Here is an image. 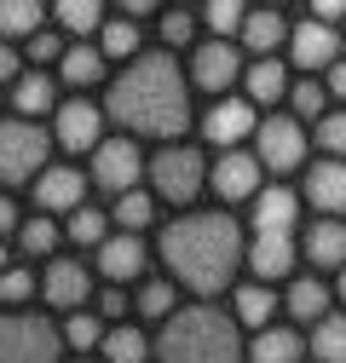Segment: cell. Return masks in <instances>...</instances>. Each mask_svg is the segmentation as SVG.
I'll return each mask as SVG.
<instances>
[{
  "label": "cell",
  "instance_id": "cell-1",
  "mask_svg": "<svg viewBox=\"0 0 346 363\" xmlns=\"http://www.w3.org/2000/svg\"><path fill=\"white\" fill-rule=\"evenodd\" d=\"M110 116L139 133V139H179L191 121V93L185 75L167 52H145L133 58L116 81H110Z\"/></svg>",
  "mask_w": 346,
  "mask_h": 363
},
{
  "label": "cell",
  "instance_id": "cell-2",
  "mask_svg": "<svg viewBox=\"0 0 346 363\" xmlns=\"http://www.w3.org/2000/svg\"><path fill=\"white\" fill-rule=\"evenodd\" d=\"M162 265L173 283L191 294H220L231 289V271L242 265V231L231 213H185L162 231Z\"/></svg>",
  "mask_w": 346,
  "mask_h": 363
},
{
  "label": "cell",
  "instance_id": "cell-3",
  "mask_svg": "<svg viewBox=\"0 0 346 363\" xmlns=\"http://www.w3.org/2000/svg\"><path fill=\"white\" fill-rule=\"evenodd\" d=\"M156 357L162 363H242V340H237V323L225 311L185 306V311H173L162 323Z\"/></svg>",
  "mask_w": 346,
  "mask_h": 363
},
{
  "label": "cell",
  "instance_id": "cell-4",
  "mask_svg": "<svg viewBox=\"0 0 346 363\" xmlns=\"http://www.w3.org/2000/svg\"><path fill=\"white\" fill-rule=\"evenodd\" d=\"M208 162H202V150H191V145H162L156 156H150V185H156V196L162 202H196L202 196V185H208Z\"/></svg>",
  "mask_w": 346,
  "mask_h": 363
},
{
  "label": "cell",
  "instance_id": "cell-5",
  "mask_svg": "<svg viewBox=\"0 0 346 363\" xmlns=\"http://www.w3.org/2000/svg\"><path fill=\"white\" fill-rule=\"evenodd\" d=\"M47 127H35V121H6L0 127V179L6 185H35L40 173H47Z\"/></svg>",
  "mask_w": 346,
  "mask_h": 363
},
{
  "label": "cell",
  "instance_id": "cell-6",
  "mask_svg": "<svg viewBox=\"0 0 346 363\" xmlns=\"http://www.w3.org/2000/svg\"><path fill=\"white\" fill-rule=\"evenodd\" d=\"M64 357V335L47 323V317L12 311L0 323V363H58Z\"/></svg>",
  "mask_w": 346,
  "mask_h": 363
},
{
  "label": "cell",
  "instance_id": "cell-7",
  "mask_svg": "<svg viewBox=\"0 0 346 363\" xmlns=\"http://www.w3.org/2000/svg\"><path fill=\"white\" fill-rule=\"evenodd\" d=\"M139 173H150V167L139 162V145H133V139H104V145L93 150V185L110 191L116 202L139 191Z\"/></svg>",
  "mask_w": 346,
  "mask_h": 363
},
{
  "label": "cell",
  "instance_id": "cell-8",
  "mask_svg": "<svg viewBox=\"0 0 346 363\" xmlns=\"http://www.w3.org/2000/svg\"><path fill=\"white\" fill-rule=\"evenodd\" d=\"M254 156L260 167H272V173H289L306 162V127H300L294 116H266L254 133Z\"/></svg>",
  "mask_w": 346,
  "mask_h": 363
},
{
  "label": "cell",
  "instance_id": "cell-9",
  "mask_svg": "<svg viewBox=\"0 0 346 363\" xmlns=\"http://www.w3.org/2000/svg\"><path fill=\"white\" fill-rule=\"evenodd\" d=\"M237 75H242L237 40H202V47L191 52V81L202 86V93H231Z\"/></svg>",
  "mask_w": 346,
  "mask_h": 363
},
{
  "label": "cell",
  "instance_id": "cell-10",
  "mask_svg": "<svg viewBox=\"0 0 346 363\" xmlns=\"http://www.w3.org/2000/svg\"><path fill=\"white\" fill-rule=\"evenodd\" d=\"M260 156H248V150H220V162H213V173H208V185L220 191L225 202H254L260 196Z\"/></svg>",
  "mask_w": 346,
  "mask_h": 363
},
{
  "label": "cell",
  "instance_id": "cell-11",
  "mask_svg": "<svg viewBox=\"0 0 346 363\" xmlns=\"http://www.w3.org/2000/svg\"><path fill=\"white\" fill-rule=\"evenodd\" d=\"M340 47H346V35H340V29L306 18V23L294 29V40H289V58H294L300 69H335V64H340Z\"/></svg>",
  "mask_w": 346,
  "mask_h": 363
},
{
  "label": "cell",
  "instance_id": "cell-12",
  "mask_svg": "<svg viewBox=\"0 0 346 363\" xmlns=\"http://www.w3.org/2000/svg\"><path fill=\"white\" fill-rule=\"evenodd\" d=\"M104 116L93 110V99H64L58 104V127H52V139L64 145V150H99L104 139Z\"/></svg>",
  "mask_w": 346,
  "mask_h": 363
},
{
  "label": "cell",
  "instance_id": "cell-13",
  "mask_svg": "<svg viewBox=\"0 0 346 363\" xmlns=\"http://www.w3.org/2000/svg\"><path fill=\"white\" fill-rule=\"evenodd\" d=\"M202 133H208V139L220 145V150H237L242 139H254V133H260V116H254V104H248V99H220V104L208 110Z\"/></svg>",
  "mask_w": 346,
  "mask_h": 363
},
{
  "label": "cell",
  "instance_id": "cell-14",
  "mask_svg": "<svg viewBox=\"0 0 346 363\" xmlns=\"http://www.w3.org/2000/svg\"><path fill=\"white\" fill-rule=\"evenodd\" d=\"M294 259H300L294 231H254V242H248V265H254V277H260V283L289 277V271H294Z\"/></svg>",
  "mask_w": 346,
  "mask_h": 363
},
{
  "label": "cell",
  "instance_id": "cell-15",
  "mask_svg": "<svg viewBox=\"0 0 346 363\" xmlns=\"http://www.w3.org/2000/svg\"><path fill=\"white\" fill-rule=\"evenodd\" d=\"M81 196H86V179L75 167H47L35 179V208L40 213H81Z\"/></svg>",
  "mask_w": 346,
  "mask_h": 363
},
{
  "label": "cell",
  "instance_id": "cell-16",
  "mask_svg": "<svg viewBox=\"0 0 346 363\" xmlns=\"http://www.w3.org/2000/svg\"><path fill=\"white\" fill-rule=\"evenodd\" d=\"M99 277H104L110 289H121V283H133V277H145V242H139L133 231H121V237H110V242L99 248Z\"/></svg>",
  "mask_w": 346,
  "mask_h": 363
},
{
  "label": "cell",
  "instance_id": "cell-17",
  "mask_svg": "<svg viewBox=\"0 0 346 363\" xmlns=\"http://www.w3.org/2000/svg\"><path fill=\"white\" fill-rule=\"evenodd\" d=\"M40 294H47V306H64V311H75L86 294H93V277H86V265H75V259H47Z\"/></svg>",
  "mask_w": 346,
  "mask_h": 363
},
{
  "label": "cell",
  "instance_id": "cell-18",
  "mask_svg": "<svg viewBox=\"0 0 346 363\" xmlns=\"http://www.w3.org/2000/svg\"><path fill=\"white\" fill-rule=\"evenodd\" d=\"M306 202L323 213V219H335V213H346V162H318V167H306Z\"/></svg>",
  "mask_w": 346,
  "mask_h": 363
},
{
  "label": "cell",
  "instance_id": "cell-19",
  "mask_svg": "<svg viewBox=\"0 0 346 363\" xmlns=\"http://www.w3.org/2000/svg\"><path fill=\"white\" fill-rule=\"evenodd\" d=\"M283 40H294V29H289V18L283 12H248V29H242V40H237V47H248L254 58H277V47H283Z\"/></svg>",
  "mask_w": 346,
  "mask_h": 363
},
{
  "label": "cell",
  "instance_id": "cell-20",
  "mask_svg": "<svg viewBox=\"0 0 346 363\" xmlns=\"http://www.w3.org/2000/svg\"><path fill=\"white\" fill-rule=\"evenodd\" d=\"M300 248H306V259L318 271H346V225L340 219H318Z\"/></svg>",
  "mask_w": 346,
  "mask_h": 363
},
{
  "label": "cell",
  "instance_id": "cell-21",
  "mask_svg": "<svg viewBox=\"0 0 346 363\" xmlns=\"http://www.w3.org/2000/svg\"><path fill=\"white\" fill-rule=\"evenodd\" d=\"M294 213H300V196L289 185H272L254 196V231H294Z\"/></svg>",
  "mask_w": 346,
  "mask_h": 363
},
{
  "label": "cell",
  "instance_id": "cell-22",
  "mask_svg": "<svg viewBox=\"0 0 346 363\" xmlns=\"http://www.w3.org/2000/svg\"><path fill=\"white\" fill-rule=\"evenodd\" d=\"M283 306H289L294 323H323V317H329V289H323V277H294L289 294H283Z\"/></svg>",
  "mask_w": 346,
  "mask_h": 363
},
{
  "label": "cell",
  "instance_id": "cell-23",
  "mask_svg": "<svg viewBox=\"0 0 346 363\" xmlns=\"http://www.w3.org/2000/svg\"><path fill=\"white\" fill-rule=\"evenodd\" d=\"M242 81H248V104H277V99L294 93V86H289V69H283L277 58H260Z\"/></svg>",
  "mask_w": 346,
  "mask_h": 363
},
{
  "label": "cell",
  "instance_id": "cell-24",
  "mask_svg": "<svg viewBox=\"0 0 346 363\" xmlns=\"http://www.w3.org/2000/svg\"><path fill=\"white\" fill-rule=\"evenodd\" d=\"M300 357H306V340L294 329H266L248 346V363H300Z\"/></svg>",
  "mask_w": 346,
  "mask_h": 363
},
{
  "label": "cell",
  "instance_id": "cell-25",
  "mask_svg": "<svg viewBox=\"0 0 346 363\" xmlns=\"http://www.w3.org/2000/svg\"><path fill=\"white\" fill-rule=\"evenodd\" d=\"M231 311H237V323H248V329L266 335V329H272V311H277V294H272L266 283H248V289L231 294Z\"/></svg>",
  "mask_w": 346,
  "mask_h": 363
},
{
  "label": "cell",
  "instance_id": "cell-26",
  "mask_svg": "<svg viewBox=\"0 0 346 363\" xmlns=\"http://www.w3.org/2000/svg\"><path fill=\"white\" fill-rule=\"evenodd\" d=\"M12 104H18V116H47V110L58 104V86H52V75H47V69H29V75L12 86Z\"/></svg>",
  "mask_w": 346,
  "mask_h": 363
},
{
  "label": "cell",
  "instance_id": "cell-27",
  "mask_svg": "<svg viewBox=\"0 0 346 363\" xmlns=\"http://www.w3.org/2000/svg\"><path fill=\"white\" fill-rule=\"evenodd\" d=\"M40 29H47V12H40L35 0H6V6H0V35H6V47L12 40H35Z\"/></svg>",
  "mask_w": 346,
  "mask_h": 363
},
{
  "label": "cell",
  "instance_id": "cell-28",
  "mask_svg": "<svg viewBox=\"0 0 346 363\" xmlns=\"http://www.w3.org/2000/svg\"><path fill=\"white\" fill-rule=\"evenodd\" d=\"M58 69H64V81H69V86H93V81L104 75V52L93 47V40H69V52H64V64H58Z\"/></svg>",
  "mask_w": 346,
  "mask_h": 363
},
{
  "label": "cell",
  "instance_id": "cell-29",
  "mask_svg": "<svg viewBox=\"0 0 346 363\" xmlns=\"http://www.w3.org/2000/svg\"><path fill=\"white\" fill-rule=\"evenodd\" d=\"M145 357H150V340L133 323H116L104 335V363H145Z\"/></svg>",
  "mask_w": 346,
  "mask_h": 363
},
{
  "label": "cell",
  "instance_id": "cell-30",
  "mask_svg": "<svg viewBox=\"0 0 346 363\" xmlns=\"http://www.w3.org/2000/svg\"><path fill=\"white\" fill-rule=\"evenodd\" d=\"M312 357L318 363H346V317L340 311H329L323 323L312 329Z\"/></svg>",
  "mask_w": 346,
  "mask_h": 363
},
{
  "label": "cell",
  "instance_id": "cell-31",
  "mask_svg": "<svg viewBox=\"0 0 346 363\" xmlns=\"http://www.w3.org/2000/svg\"><path fill=\"white\" fill-rule=\"evenodd\" d=\"M58 29L64 35H104V6H99V0H64V6H58Z\"/></svg>",
  "mask_w": 346,
  "mask_h": 363
},
{
  "label": "cell",
  "instance_id": "cell-32",
  "mask_svg": "<svg viewBox=\"0 0 346 363\" xmlns=\"http://www.w3.org/2000/svg\"><path fill=\"white\" fill-rule=\"evenodd\" d=\"M99 52L104 58H145L139 52V23H127V18H116V23H104V35H99Z\"/></svg>",
  "mask_w": 346,
  "mask_h": 363
},
{
  "label": "cell",
  "instance_id": "cell-33",
  "mask_svg": "<svg viewBox=\"0 0 346 363\" xmlns=\"http://www.w3.org/2000/svg\"><path fill=\"white\" fill-rule=\"evenodd\" d=\"M208 23H213V40H242L248 6H242V0H213V6H208Z\"/></svg>",
  "mask_w": 346,
  "mask_h": 363
},
{
  "label": "cell",
  "instance_id": "cell-34",
  "mask_svg": "<svg viewBox=\"0 0 346 363\" xmlns=\"http://www.w3.org/2000/svg\"><path fill=\"white\" fill-rule=\"evenodd\" d=\"M69 237H75L81 248H104V242H110V219H104L99 208H81V213H69Z\"/></svg>",
  "mask_w": 346,
  "mask_h": 363
},
{
  "label": "cell",
  "instance_id": "cell-35",
  "mask_svg": "<svg viewBox=\"0 0 346 363\" xmlns=\"http://www.w3.org/2000/svg\"><path fill=\"white\" fill-rule=\"evenodd\" d=\"M104 317H93V311H75L69 323H64V340L75 346V352H93V346H104Z\"/></svg>",
  "mask_w": 346,
  "mask_h": 363
},
{
  "label": "cell",
  "instance_id": "cell-36",
  "mask_svg": "<svg viewBox=\"0 0 346 363\" xmlns=\"http://www.w3.org/2000/svg\"><path fill=\"white\" fill-rule=\"evenodd\" d=\"M139 317H173V283L167 277H150V283H139Z\"/></svg>",
  "mask_w": 346,
  "mask_h": 363
},
{
  "label": "cell",
  "instance_id": "cell-37",
  "mask_svg": "<svg viewBox=\"0 0 346 363\" xmlns=\"http://www.w3.org/2000/svg\"><path fill=\"white\" fill-rule=\"evenodd\" d=\"M52 242H58V225H52V213H35L23 231H18V248L23 254H52Z\"/></svg>",
  "mask_w": 346,
  "mask_h": 363
},
{
  "label": "cell",
  "instance_id": "cell-38",
  "mask_svg": "<svg viewBox=\"0 0 346 363\" xmlns=\"http://www.w3.org/2000/svg\"><path fill=\"white\" fill-rule=\"evenodd\" d=\"M150 213H156V202H150L145 191H133V196H121V202H116V225H121V231H133V237L150 225Z\"/></svg>",
  "mask_w": 346,
  "mask_h": 363
},
{
  "label": "cell",
  "instance_id": "cell-39",
  "mask_svg": "<svg viewBox=\"0 0 346 363\" xmlns=\"http://www.w3.org/2000/svg\"><path fill=\"white\" fill-rule=\"evenodd\" d=\"M318 150H323L329 162L346 156V110H329V116L318 121Z\"/></svg>",
  "mask_w": 346,
  "mask_h": 363
},
{
  "label": "cell",
  "instance_id": "cell-40",
  "mask_svg": "<svg viewBox=\"0 0 346 363\" xmlns=\"http://www.w3.org/2000/svg\"><path fill=\"white\" fill-rule=\"evenodd\" d=\"M289 104H294V121H323L329 110H323V86L318 81H300L294 93H289Z\"/></svg>",
  "mask_w": 346,
  "mask_h": 363
},
{
  "label": "cell",
  "instance_id": "cell-41",
  "mask_svg": "<svg viewBox=\"0 0 346 363\" xmlns=\"http://www.w3.org/2000/svg\"><path fill=\"white\" fill-rule=\"evenodd\" d=\"M35 289H40V283L29 277V271H23V265H12V271H6V277H0V300H6V306H23V300H29Z\"/></svg>",
  "mask_w": 346,
  "mask_h": 363
},
{
  "label": "cell",
  "instance_id": "cell-42",
  "mask_svg": "<svg viewBox=\"0 0 346 363\" xmlns=\"http://www.w3.org/2000/svg\"><path fill=\"white\" fill-rule=\"evenodd\" d=\"M64 52H69V40H64V35H52V29H40V35H35V40H29V58H35V64H40V69H47V64H52V58H58V64H64Z\"/></svg>",
  "mask_w": 346,
  "mask_h": 363
},
{
  "label": "cell",
  "instance_id": "cell-43",
  "mask_svg": "<svg viewBox=\"0 0 346 363\" xmlns=\"http://www.w3.org/2000/svg\"><path fill=\"white\" fill-rule=\"evenodd\" d=\"M191 29H196V18H191V12H162V40H167V47H185Z\"/></svg>",
  "mask_w": 346,
  "mask_h": 363
},
{
  "label": "cell",
  "instance_id": "cell-44",
  "mask_svg": "<svg viewBox=\"0 0 346 363\" xmlns=\"http://www.w3.org/2000/svg\"><path fill=\"white\" fill-rule=\"evenodd\" d=\"M0 81H23V58H18V47H0Z\"/></svg>",
  "mask_w": 346,
  "mask_h": 363
},
{
  "label": "cell",
  "instance_id": "cell-45",
  "mask_svg": "<svg viewBox=\"0 0 346 363\" xmlns=\"http://www.w3.org/2000/svg\"><path fill=\"white\" fill-rule=\"evenodd\" d=\"M121 311H127V294L121 289H104L99 294V317H121Z\"/></svg>",
  "mask_w": 346,
  "mask_h": 363
},
{
  "label": "cell",
  "instance_id": "cell-46",
  "mask_svg": "<svg viewBox=\"0 0 346 363\" xmlns=\"http://www.w3.org/2000/svg\"><path fill=\"white\" fill-rule=\"evenodd\" d=\"M329 93H335V99H340V104H346V58H340V64H335V69H329Z\"/></svg>",
  "mask_w": 346,
  "mask_h": 363
},
{
  "label": "cell",
  "instance_id": "cell-47",
  "mask_svg": "<svg viewBox=\"0 0 346 363\" xmlns=\"http://www.w3.org/2000/svg\"><path fill=\"white\" fill-rule=\"evenodd\" d=\"M340 300H346V271H340Z\"/></svg>",
  "mask_w": 346,
  "mask_h": 363
},
{
  "label": "cell",
  "instance_id": "cell-48",
  "mask_svg": "<svg viewBox=\"0 0 346 363\" xmlns=\"http://www.w3.org/2000/svg\"><path fill=\"white\" fill-rule=\"evenodd\" d=\"M340 35H346V29H340Z\"/></svg>",
  "mask_w": 346,
  "mask_h": 363
},
{
  "label": "cell",
  "instance_id": "cell-49",
  "mask_svg": "<svg viewBox=\"0 0 346 363\" xmlns=\"http://www.w3.org/2000/svg\"><path fill=\"white\" fill-rule=\"evenodd\" d=\"M81 363H86V357H81Z\"/></svg>",
  "mask_w": 346,
  "mask_h": 363
}]
</instances>
